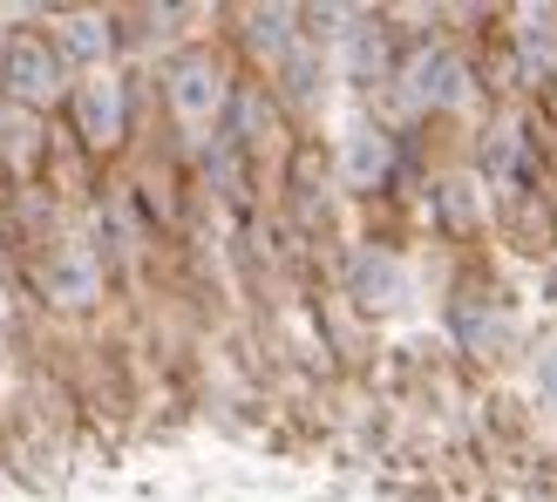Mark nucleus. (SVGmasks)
<instances>
[{
  "label": "nucleus",
  "mask_w": 557,
  "mask_h": 502,
  "mask_svg": "<svg viewBox=\"0 0 557 502\" xmlns=\"http://www.w3.org/2000/svg\"><path fill=\"white\" fill-rule=\"evenodd\" d=\"M123 81L116 75H89L75 89V123H82V136H89L96 150H109V143H123Z\"/></svg>",
  "instance_id": "2"
},
{
  "label": "nucleus",
  "mask_w": 557,
  "mask_h": 502,
  "mask_svg": "<svg viewBox=\"0 0 557 502\" xmlns=\"http://www.w3.org/2000/svg\"><path fill=\"white\" fill-rule=\"evenodd\" d=\"M48 299L54 305H89L96 299V259L89 251H62V259L48 265Z\"/></svg>",
  "instance_id": "4"
},
{
  "label": "nucleus",
  "mask_w": 557,
  "mask_h": 502,
  "mask_svg": "<svg viewBox=\"0 0 557 502\" xmlns=\"http://www.w3.org/2000/svg\"><path fill=\"white\" fill-rule=\"evenodd\" d=\"M387 171V150H381V136L374 129H360L354 143H347V184H374Z\"/></svg>",
  "instance_id": "6"
},
{
  "label": "nucleus",
  "mask_w": 557,
  "mask_h": 502,
  "mask_svg": "<svg viewBox=\"0 0 557 502\" xmlns=\"http://www.w3.org/2000/svg\"><path fill=\"white\" fill-rule=\"evenodd\" d=\"M0 81H8L14 102H54L62 96V54L41 35H14L8 54H0Z\"/></svg>",
  "instance_id": "1"
},
{
  "label": "nucleus",
  "mask_w": 557,
  "mask_h": 502,
  "mask_svg": "<svg viewBox=\"0 0 557 502\" xmlns=\"http://www.w3.org/2000/svg\"><path fill=\"white\" fill-rule=\"evenodd\" d=\"M54 54H62V62H75V68H102V54H109V21H102V14H75V21L62 27V41H54Z\"/></svg>",
  "instance_id": "5"
},
{
  "label": "nucleus",
  "mask_w": 557,
  "mask_h": 502,
  "mask_svg": "<svg viewBox=\"0 0 557 502\" xmlns=\"http://www.w3.org/2000/svg\"><path fill=\"white\" fill-rule=\"evenodd\" d=\"M354 278L368 286V305H395V265H387V259H360Z\"/></svg>",
  "instance_id": "7"
},
{
  "label": "nucleus",
  "mask_w": 557,
  "mask_h": 502,
  "mask_svg": "<svg viewBox=\"0 0 557 502\" xmlns=\"http://www.w3.org/2000/svg\"><path fill=\"white\" fill-rule=\"evenodd\" d=\"M218 102H225V81H218V68L205 62V54H184V62H171V109H177L184 123H205Z\"/></svg>",
  "instance_id": "3"
}]
</instances>
